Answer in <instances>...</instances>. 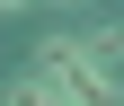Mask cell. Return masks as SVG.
<instances>
[{
	"label": "cell",
	"instance_id": "obj_1",
	"mask_svg": "<svg viewBox=\"0 0 124 106\" xmlns=\"http://www.w3.org/2000/svg\"><path fill=\"white\" fill-rule=\"evenodd\" d=\"M9 106H62V97H53V88H44V80H36V71H27V80H18V88H9Z\"/></svg>",
	"mask_w": 124,
	"mask_h": 106
}]
</instances>
